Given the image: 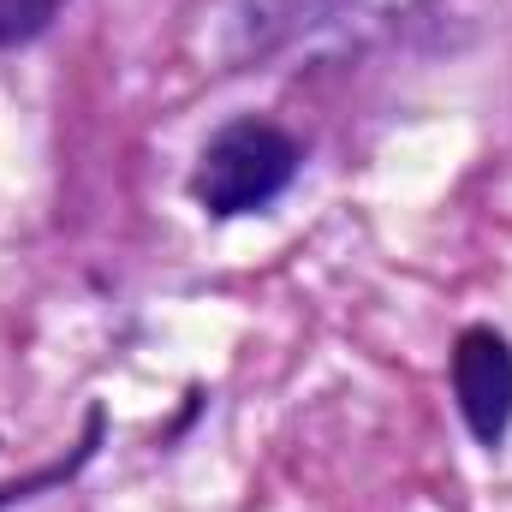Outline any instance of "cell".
<instances>
[{"instance_id": "6da1fadb", "label": "cell", "mask_w": 512, "mask_h": 512, "mask_svg": "<svg viewBox=\"0 0 512 512\" xmlns=\"http://www.w3.org/2000/svg\"><path fill=\"white\" fill-rule=\"evenodd\" d=\"M298 173V143L274 120H233L221 126L191 173V197L203 203V215L233 221V215H256L268 209Z\"/></svg>"}, {"instance_id": "7a4b0ae2", "label": "cell", "mask_w": 512, "mask_h": 512, "mask_svg": "<svg viewBox=\"0 0 512 512\" xmlns=\"http://www.w3.org/2000/svg\"><path fill=\"white\" fill-rule=\"evenodd\" d=\"M453 399L471 435L495 453L512 429V346L495 328H465L453 340Z\"/></svg>"}, {"instance_id": "3957f363", "label": "cell", "mask_w": 512, "mask_h": 512, "mask_svg": "<svg viewBox=\"0 0 512 512\" xmlns=\"http://www.w3.org/2000/svg\"><path fill=\"white\" fill-rule=\"evenodd\" d=\"M66 0H0V48H18V42H36L54 18H60Z\"/></svg>"}, {"instance_id": "277c9868", "label": "cell", "mask_w": 512, "mask_h": 512, "mask_svg": "<svg viewBox=\"0 0 512 512\" xmlns=\"http://www.w3.org/2000/svg\"><path fill=\"white\" fill-rule=\"evenodd\" d=\"M96 441H102V411H90V435L78 441V453H72V459H60V465L36 471V477H24V483H6V489H0V507H12V501H30L36 489H54V483H66V477H72V471H78V465L96 453Z\"/></svg>"}]
</instances>
